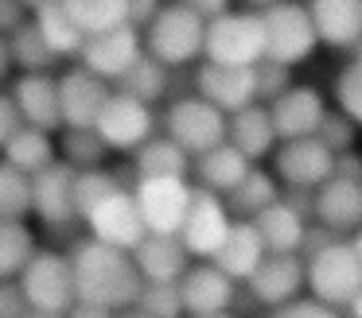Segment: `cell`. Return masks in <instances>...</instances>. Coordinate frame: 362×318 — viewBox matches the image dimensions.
Masks as SVG:
<instances>
[{"label": "cell", "mask_w": 362, "mask_h": 318, "mask_svg": "<svg viewBox=\"0 0 362 318\" xmlns=\"http://www.w3.org/2000/svg\"><path fill=\"white\" fill-rule=\"evenodd\" d=\"M74 264V314H113L133 310V302L144 291V271L136 268V256L129 248L105 245L90 237L71 252Z\"/></svg>", "instance_id": "6da1fadb"}, {"label": "cell", "mask_w": 362, "mask_h": 318, "mask_svg": "<svg viewBox=\"0 0 362 318\" xmlns=\"http://www.w3.org/2000/svg\"><path fill=\"white\" fill-rule=\"evenodd\" d=\"M203 47H206V16L183 4V0L164 4L156 12V20L144 27V51L156 54L172 70L195 62L203 54Z\"/></svg>", "instance_id": "7a4b0ae2"}, {"label": "cell", "mask_w": 362, "mask_h": 318, "mask_svg": "<svg viewBox=\"0 0 362 318\" xmlns=\"http://www.w3.org/2000/svg\"><path fill=\"white\" fill-rule=\"evenodd\" d=\"M20 291L28 299V314L40 318H59L74 310V264L71 256L51 252V248H35L28 268L20 271Z\"/></svg>", "instance_id": "3957f363"}, {"label": "cell", "mask_w": 362, "mask_h": 318, "mask_svg": "<svg viewBox=\"0 0 362 318\" xmlns=\"http://www.w3.org/2000/svg\"><path fill=\"white\" fill-rule=\"evenodd\" d=\"M308 260V291L331 302L335 310H351L354 295L362 287V256L354 240H331L320 252L304 256Z\"/></svg>", "instance_id": "277c9868"}, {"label": "cell", "mask_w": 362, "mask_h": 318, "mask_svg": "<svg viewBox=\"0 0 362 318\" xmlns=\"http://www.w3.org/2000/svg\"><path fill=\"white\" fill-rule=\"evenodd\" d=\"M203 54L211 62L226 66H257L265 59V20L261 12H226L206 20V47Z\"/></svg>", "instance_id": "5b68a950"}, {"label": "cell", "mask_w": 362, "mask_h": 318, "mask_svg": "<svg viewBox=\"0 0 362 318\" xmlns=\"http://www.w3.org/2000/svg\"><path fill=\"white\" fill-rule=\"evenodd\" d=\"M261 20H265V59L284 62V66H300L320 47V31H315L308 4L281 0V4L261 8Z\"/></svg>", "instance_id": "8992f818"}, {"label": "cell", "mask_w": 362, "mask_h": 318, "mask_svg": "<svg viewBox=\"0 0 362 318\" xmlns=\"http://www.w3.org/2000/svg\"><path fill=\"white\" fill-rule=\"evenodd\" d=\"M164 132L183 144L191 155H203L211 147L226 144L230 136V113H222L214 101H206L203 93H191V97H175L164 113Z\"/></svg>", "instance_id": "52a82bcc"}, {"label": "cell", "mask_w": 362, "mask_h": 318, "mask_svg": "<svg viewBox=\"0 0 362 318\" xmlns=\"http://www.w3.org/2000/svg\"><path fill=\"white\" fill-rule=\"evenodd\" d=\"M133 194H136V206L144 214V225L152 233H180L183 221H187L195 186L183 175H141Z\"/></svg>", "instance_id": "ba28073f"}, {"label": "cell", "mask_w": 362, "mask_h": 318, "mask_svg": "<svg viewBox=\"0 0 362 318\" xmlns=\"http://www.w3.org/2000/svg\"><path fill=\"white\" fill-rule=\"evenodd\" d=\"M335 159L339 152H331L320 136H296V140H281L273 147V175H281L284 186H323L335 175Z\"/></svg>", "instance_id": "9c48e42d"}, {"label": "cell", "mask_w": 362, "mask_h": 318, "mask_svg": "<svg viewBox=\"0 0 362 318\" xmlns=\"http://www.w3.org/2000/svg\"><path fill=\"white\" fill-rule=\"evenodd\" d=\"M82 221L90 225V237L105 240V245H117V248H129V252H133V248L141 245V237L148 233L144 214H141V206H136V194L129 190V186L110 190Z\"/></svg>", "instance_id": "30bf717a"}, {"label": "cell", "mask_w": 362, "mask_h": 318, "mask_svg": "<svg viewBox=\"0 0 362 318\" xmlns=\"http://www.w3.org/2000/svg\"><path fill=\"white\" fill-rule=\"evenodd\" d=\"M94 128H98V136L110 144V152H136V147L152 136L156 116H152L148 101H141V97H133V93L117 90V93H110L105 109L98 113Z\"/></svg>", "instance_id": "8fae6325"}, {"label": "cell", "mask_w": 362, "mask_h": 318, "mask_svg": "<svg viewBox=\"0 0 362 318\" xmlns=\"http://www.w3.org/2000/svg\"><path fill=\"white\" fill-rule=\"evenodd\" d=\"M230 225L234 221H230V209H226V202L218 198V190L195 186L187 221H183V229H180L187 252L195 256V260H214V252L222 248V240L230 237Z\"/></svg>", "instance_id": "7c38bea8"}, {"label": "cell", "mask_w": 362, "mask_h": 318, "mask_svg": "<svg viewBox=\"0 0 362 318\" xmlns=\"http://www.w3.org/2000/svg\"><path fill=\"white\" fill-rule=\"evenodd\" d=\"M180 299L183 314L191 318H218L226 310H234L238 302V279L226 276L218 264H191L180 276Z\"/></svg>", "instance_id": "4fadbf2b"}, {"label": "cell", "mask_w": 362, "mask_h": 318, "mask_svg": "<svg viewBox=\"0 0 362 318\" xmlns=\"http://www.w3.org/2000/svg\"><path fill=\"white\" fill-rule=\"evenodd\" d=\"M74 175H78V167L66 159H51L47 167H40L32 175V214L43 225L63 229L78 217V209H74Z\"/></svg>", "instance_id": "5bb4252c"}, {"label": "cell", "mask_w": 362, "mask_h": 318, "mask_svg": "<svg viewBox=\"0 0 362 318\" xmlns=\"http://www.w3.org/2000/svg\"><path fill=\"white\" fill-rule=\"evenodd\" d=\"M250 295L265 310L284 307L288 299H296L300 287H308V260L304 252H269L261 260V268L245 279Z\"/></svg>", "instance_id": "9a60e30c"}, {"label": "cell", "mask_w": 362, "mask_h": 318, "mask_svg": "<svg viewBox=\"0 0 362 318\" xmlns=\"http://www.w3.org/2000/svg\"><path fill=\"white\" fill-rule=\"evenodd\" d=\"M59 101H63V128H94L98 113L110 101V78L78 62L59 78Z\"/></svg>", "instance_id": "2e32d148"}, {"label": "cell", "mask_w": 362, "mask_h": 318, "mask_svg": "<svg viewBox=\"0 0 362 318\" xmlns=\"http://www.w3.org/2000/svg\"><path fill=\"white\" fill-rule=\"evenodd\" d=\"M141 54H144L141 27H133V23H121V27H113V31L90 35L86 43H82L78 62H82V66H90L94 74H102V78H110V82H117V78L125 74V70L133 66Z\"/></svg>", "instance_id": "e0dca14e"}, {"label": "cell", "mask_w": 362, "mask_h": 318, "mask_svg": "<svg viewBox=\"0 0 362 318\" xmlns=\"http://www.w3.org/2000/svg\"><path fill=\"white\" fill-rule=\"evenodd\" d=\"M195 93L222 109V113H238L250 101H257V70L253 66H226V62H211L195 70Z\"/></svg>", "instance_id": "ac0fdd59"}, {"label": "cell", "mask_w": 362, "mask_h": 318, "mask_svg": "<svg viewBox=\"0 0 362 318\" xmlns=\"http://www.w3.org/2000/svg\"><path fill=\"white\" fill-rule=\"evenodd\" d=\"M273 113L276 136L281 140H296V136H315L327 116V101L315 85H288L276 101H269Z\"/></svg>", "instance_id": "d6986e66"}, {"label": "cell", "mask_w": 362, "mask_h": 318, "mask_svg": "<svg viewBox=\"0 0 362 318\" xmlns=\"http://www.w3.org/2000/svg\"><path fill=\"white\" fill-rule=\"evenodd\" d=\"M320 43L354 54L362 47V0H308Z\"/></svg>", "instance_id": "ffe728a7"}, {"label": "cell", "mask_w": 362, "mask_h": 318, "mask_svg": "<svg viewBox=\"0 0 362 318\" xmlns=\"http://www.w3.org/2000/svg\"><path fill=\"white\" fill-rule=\"evenodd\" d=\"M136 268L148 283H180V276L191 268V252L180 233H144L141 245L133 248Z\"/></svg>", "instance_id": "44dd1931"}, {"label": "cell", "mask_w": 362, "mask_h": 318, "mask_svg": "<svg viewBox=\"0 0 362 318\" xmlns=\"http://www.w3.org/2000/svg\"><path fill=\"white\" fill-rule=\"evenodd\" d=\"M12 97H16V105H20L28 124H40L47 132L63 128L59 78H51L47 70H24V78H16V85H12Z\"/></svg>", "instance_id": "7402d4cb"}, {"label": "cell", "mask_w": 362, "mask_h": 318, "mask_svg": "<svg viewBox=\"0 0 362 318\" xmlns=\"http://www.w3.org/2000/svg\"><path fill=\"white\" fill-rule=\"evenodd\" d=\"M315 221L335 233H354L362 225V183L346 175H331L315 186Z\"/></svg>", "instance_id": "603a6c76"}, {"label": "cell", "mask_w": 362, "mask_h": 318, "mask_svg": "<svg viewBox=\"0 0 362 318\" xmlns=\"http://www.w3.org/2000/svg\"><path fill=\"white\" fill-rule=\"evenodd\" d=\"M265 256H269V245H265V237H261V229L253 225V217H238V221L230 225V237L222 240V248L214 252V264H218L226 276H234L238 283H245V279L261 268Z\"/></svg>", "instance_id": "cb8c5ba5"}, {"label": "cell", "mask_w": 362, "mask_h": 318, "mask_svg": "<svg viewBox=\"0 0 362 318\" xmlns=\"http://www.w3.org/2000/svg\"><path fill=\"white\" fill-rule=\"evenodd\" d=\"M230 144H238L250 159H265L281 136H276V124H273V113H269L265 101H250L245 109L230 113Z\"/></svg>", "instance_id": "d4e9b609"}, {"label": "cell", "mask_w": 362, "mask_h": 318, "mask_svg": "<svg viewBox=\"0 0 362 318\" xmlns=\"http://www.w3.org/2000/svg\"><path fill=\"white\" fill-rule=\"evenodd\" d=\"M253 225L261 229L269 252H300L304 248V233H308V217L296 206H288L284 198L269 202L261 214H253Z\"/></svg>", "instance_id": "484cf974"}, {"label": "cell", "mask_w": 362, "mask_h": 318, "mask_svg": "<svg viewBox=\"0 0 362 318\" xmlns=\"http://www.w3.org/2000/svg\"><path fill=\"white\" fill-rule=\"evenodd\" d=\"M253 167V159L242 152L238 144H218V147H211V152H203V155H195V171H199V183L203 186H211V190H218V194H230L238 183L245 178V171Z\"/></svg>", "instance_id": "4316f807"}, {"label": "cell", "mask_w": 362, "mask_h": 318, "mask_svg": "<svg viewBox=\"0 0 362 318\" xmlns=\"http://www.w3.org/2000/svg\"><path fill=\"white\" fill-rule=\"evenodd\" d=\"M32 20H35V27L43 31V39H47L63 59L66 54H82L86 35H82V27L71 20L66 0H40V4L32 8Z\"/></svg>", "instance_id": "83f0119b"}, {"label": "cell", "mask_w": 362, "mask_h": 318, "mask_svg": "<svg viewBox=\"0 0 362 318\" xmlns=\"http://www.w3.org/2000/svg\"><path fill=\"white\" fill-rule=\"evenodd\" d=\"M4 152V159L12 163V167L28 171V175H35L40 167H47L51 159H55V140H51L47 128H40V124H28L16 132V136L8 140V144L0 147Z\"/></svg>", "instance_id": "f1b7e54d"}, {"label": "cell", "mask_w": 362, "mask_h": 318, "mask_svg": "<svg viewBox=\"0 0 362 318\" xmlns=\"http://www.w3.org/2000/svg\"><path fill=\"white\" fill-rule=\"evenodd\" d=\"M133 167H136V175H187L191 152L164 132V136H148L136 147Z\"/></svg>", "instance_id": "f546056e"}, {"label": "cell", "mask_w": 362, "mask_h": 318, "mask_svg": "<svg viewBox=\"0 0 362 318\" xmlns=\"http://www.w3.org/2000/svg\"><path fill=\"white\" fill-rule=\"evenodd\" d=\"M276 198H281L276 178L269 175V171H261V167H250L242 183L226 194V209L234 217H253V214H261V209H265L269 202H276Z\"/></svg>", "instance_id": "4dcf8cb0"}, {"label": "cell", "mask_w": 362, "mask_h": 318, "mask_svg": "<svg viewBox=\"0 0 362 318\" xmlns=\"http://www.w3.org/2000/svg\"><path fill=\"white\" fill-rule=\"evenodd\" d=\"M35 256V237L24 217H0V279H20Z\"/></svg>", "instance_id": "1f68e13d"}, {"label": "cell", "mask_w": 362, "mask_h": 318, "mask_svg": "<svg viewBox=\"0 0 362 318\" xmlns=\"http://www.w3.org/2000/svg\"><path fill=\"white\" fill-rule=\"evenodd\" d=\"M168 70H172V66H164L156 54L144 51L141 59H136L133 66L117 78V90H125V93H133V97H141V101H148V105H152V101H160L168 93V85H172Z\"/></svg>", "instance_id": "d6a6232c"}, {"label": "cell", "mask_w": 362, "mask_h": 318, "mask_svg": "<svg viewBox=\"0 0 362 318\" xmlns=\"http://www.w3.org/2000/svg\"><path fill=\"white\" fill-rule=\"evenodd\" d=\"M66 12L82 27V35L90 39L129 23V0H66Z\"/></svg>", "instance_id": "836d02e7"}, {"label": "cell", "mask_w": 362, "mask_h": 318, "mask_svg": "<svg viewBox=\"0 0 362 318\" xmlns=\"http://www.w3.org/2000/svg\"><path fill=\"white\" fill-rule=\"evenodd\" d=\"M12 54H16V66H24V70H51L63 54L55 51V47L43 39V31L35 27V20L28 16L24 23H20L16 31H12Z\"/></svg>", "instance_id": "e575fe53"}, {"label": "cell", "mask_w": 362, "mask_h": 318, "mask_svg": "<svg viewBox=\"0 0 362 318\" xmlns=\"http://www.w3.org/2000/svg\"><path fill=\"white\" fill-rule=\"evenodd\" d=\"M117 186H125V178H121L117 171L82 167L78 175H74V209H78V217H86L90 209H94L110 190H117Z\"/></svg>", "instance_id": "d590c367"}, {"label": "cell", "mask_w": 362, "mask_h": 318, "mask_svg": "<svg viewBox=\"0 0 362 318\" xmlns=\"http://www.w3.org/2000/svg\"><path fill=\"white\" fill-rule=\"evenodd\" d=\"M24 214H32V175L4 159L0 163V217H24Z\"/></svg>", "instance_id": "8d00e7d4"}, {"label": "cell", "mask_w": 362, "mask_h": 318, "mask_svg": "<svg viewBox=\"0 0 362 318\" xmlns=\"http://www.w3.org/2000/svg\"><path fill=\"white\" fill-rule=\"evenodd\" d=\"M105 152H110V144H105L102 136H98V128H66L63 132V159L74 163V167H102Z\"/></svg>", "instance_id": "74e56055"}, {"label": "cell", "mask_w": 362, "mask_h": 318, "mask_svg": "<svg viewBox=\"0 0 362 318\" xmlns=\"http://www.w3.org/2000/svg\"><path fill=\"white\" fill-rule=\"evenodd\" d=\"M136 314L144 318H175L183 314V299H180V283H144L141 299L133 302Z\"/></svg>", "instance_id": "f35d334b"}, {"label": "cell", "mask_w": 362, "mask_h": 318, "mask_svg": "<svg viewBox=\"0 0 362 318\" xmlns=\"http://www.w3.org/2000/svg\"><path fill=\"white\" fill-rule=\"evenodd\" d=\"M335 105L362 128V62H346L335 74Z\"/></svg>", "instance_id": "ab89813d"}, {"label": "cell", "mask_w": 362, "mask_h": 318, "mask_svg": "<svg viewBox=\"0 0 362 318\" xmlns=\"http://www.w3.org/2000/svg\"><path fill=\"white\" fill-rule=\"evenodd\" d=\"M354 128H358V124H354L343 109H339V113H331V109H327V116H323V124H320L315 136H320L331 152H351V147H354Z\"/></svg>", "instance_id": "60d3db41"}, {"label": "cell", "mask_w": 362, "mask_h": 318, "mask_svg": "<svg viewBox=\"0 0 362 318\" xmlns=\"http://www.w3.org/2000/svg\"><path fill=\"white\" fill-rule=\"evenodd\" d=\"M253 70H257V101H265V105H269V101H276V97H281V93L292 85V82H288V70H292V66H284V62L261 59Z\"/></svg>", "instance_id": "b9f144b4"}, {"label": "cell", "mask_w": 362, "mask_h": 318, "mask_svg": "<svg viewBox=\"0 0 362 318\" xmlns=\"http://www.w3.org/2000/svg\"><path fill=\"white\" fill-rule=\"evenodd\" d=\"M276 314H288V318H331V314H339L331 302H323L320 295H312V299H288L284 307H276Z\"/></svg>", "instance_id": "7bdbcfd3"}, {"label": "cell", "mask_w": 362, "mask_h": 318, "mask_svg": "<svg viewBox=\"0 0 362 318\" xmlns=\"http://www.w3.org/2000/svg\"><path fill=\"white\" fill-rule=\"evenodd\" d=\"M20 128H24V113H20L16 97L12 93H0V147L8 144Z\"/></svg>", "instance_id": "ee69618b"}, {"label": "cell", "mask_w": 362, "mask_h": 318, "mask_svg": "<svg viewBox=\"0 0 362 318\" xmlns=\"http://www.w3.org/2000/svg\"><path fill=\"white\" fill-rule=\"evenodd\" d=\"M12 314H28V299L20 291V283L0 279V318H12Z\"/></svg>", "instance_id": "f6af8a7d"}, {"label": "cell", "mask_w": 362, "mask_h": 318, "mask_svg": "<svg viewBox=\"0 0 362 318\" xmlns=\"http://www.w3.org/2000/svg\"><path fill=\"white\" fill-rule=\"evenodd\" d=\"M28 12H32V8H28L24 0H0V31L12 35V31L28 20Z\"/></svg>", "instance_id": "bcb514c9"}, {"label": "cell", "mask_w": 362, "mask_h": 318, "mask_svg": "<svg viewBox=\"0 0 362 318\" xmlns=\"http://www.w3.org/2000/svg\"><path fill=\"white\" fill-rule=\"evenodd\" d=\"M160 8H164V0H129V23L133 27H148Z\"/></svg>", "instance_id": "7dc6e473"}, {"label": "cell", "mask_w": 362, "mask_h": 318, "mask_svg": "<svg viewBox=\"0 0 362 318\" xmlns=\"http://www.w3.org/2000/svg\"><path fill=\"white\" fill-rule=\"evenodd\" d=\"M335 175H346V178H358V183H362V155H354V147H351V152H339Z\"/></svg>", "instance_id": "c3c4849f"}, {"label": "cell", "mask_w": 362, "mask_h": 318, "mask_svg": "<svg viewBox=\"0 0 362 318\" xmlns=\"http://www.w3.org/2000/svg\"><path fill=\"white\" fill-rule=\"evenodd\" d=\"M183 4H191V8H195V12H203L206 20H211V16L226 12V8H230V0H183Z\"/></svg>", "instance_id": "681fc988"}, {"label": "cell", "mask_w": 362, "mask_h": 318, "mask_svg": "<svg viewBox=\"0 0 362 318\" xmlns=\"http://www.w3.org/2000/svg\"><path fill=\"white\" fill-rule=\"evenodd\" d=\"M12 62H16V54H12V39H4V31H0V82L8 78Z\"/></svg>", "instance_id": "f907efd6"}, {"label": "cell", "mask_w": 362, "mask_h": 318, "mask_svg": "<svg viewBox=\"0 0 362 318\" xmlns=\"http://www.w3.org/2000/svg\"><path fill=\"white\" fill-rule=\"evenodd\" d=\"M346 314H358L362 318V287H358V295H354V302H351V310Z\"/></svg>", "instance_id": "816d5d0a"}, {"label": "cell", "mask_w": 362, "mask_h": 318, "mask_svg": "<svg viewBox=\"0 0 362 318\" xmlns=\"http://www.w3.org/2000/svg\"><path fill=\"white\" fill-rule=\"evenodd\" d=\"M245 4H253V8H269V4H281V0H245Z\"/></svg>", "instance_id": "f5cc1de1"}, {"label": "cell", "mask_w": 362, "mask_h": 318, "mask_svg": "<svg viewBox=\"0 0 362 318\" xmlns=\"http://www.w3.org/2000/svg\"><path fill=\"white\" fill-rule=\"evenodd\" d=\"M351 240H354V248H358V256H362V225L354 229V237H351Z\"/></svg>", "instance_id": "db71d44e"}, {"label": "cell", "mask_w": 362, "mask_h": 318, "mask_svg": "<svg viewBox=\"0 0 362 318\" xmlns=\"http://www.w3.org/2000/svg\"><path fill=\"white\" fill-rule=\"evenodd\" d=\"M24 4H28V8H35V4H40V0H24Z\"/></svg>", "instance_id": "11a10c76"}, {"label": "cell", "mask_w": 362, "mask_h": 318, "mask_svg": "<svg viewBox=\"0 0 362 318\" xmlns=\"http://www.w3.org/2000/svg\"><path fill=\"white\" fill-rule=\"evenodd\" d=\"M354 59H358V62H362V47H358V51H354Z\"/></svg>", "instance_id": "9f6ffc18"}]
</instances>
